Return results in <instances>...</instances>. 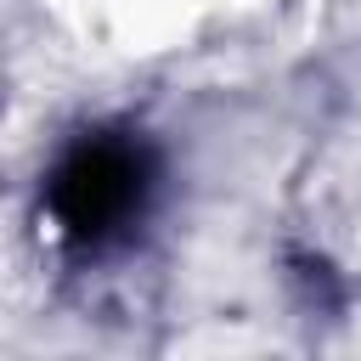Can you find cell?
Instances as JSON below:
<instances>
[{"mask_svg": "<svg viewBox=\"0 0 361 361\" xmlns=\"http://www.w3.org/2000/svg\"><path fill=\"white\" fill-rule=\"evenodd\" d=\"M299 226L327 265L361 276V102H350L310 147L299 175Z\"/></svg>", "mask_w": 361, "mask_h": 361, "instance_id": "obj_1", "label": "cell"}, {"mask_svg": "<svg viewBox=\"0 0 361 361\" xmlns=\"http://www.w3.org/2000/svg\"><path fill=\"white\" fill-rule=\"evenodd\" d=\"M62 17L85 34H96L102 45L118 51H175L186 39H197L209 23L248 11L259 0H56Z\"/></svg>", "mask_w": 361, "mask_h": 361, "instance_id": "obj_2", "label": "cell"}]
</instances>
